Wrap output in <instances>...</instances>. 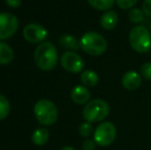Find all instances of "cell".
<instances>
[{"label": "cell", "mask_w": 151, "mask_h": 150, "mask_svg": "<svg viewBox=\"0 0 151 150\" xmlns=\"http://www.w3.org/2000/svg\"><path fill=\"white\" fill-rule=\"evenodd\" d=\"M34 60L39 69L50 71L58 63V52L52 42H42L36 47L34 52Z\"/></svg>", "instance_id": "obj_1"}, {"label": "cell", "mask_w": 151, "mask_h": 150, "mask_svg": "<svg viewBox=\"0 0 151 150\" xmlns=\"http://www.w3.org/2000/svg\"><path fill=\"white\" fill-rule=\"evenodd\" d=\"M80 41V48L88 55L93 57H98L103 55L107 50V40L103 35L99 34L93 31L86 32L81 37Z\"/></svg>", "instance_id": "obj_2"}, {"label": "cell", "mask_w": 151, "mask_h": 150, "mask_svg": "<svg viewBox=\"0 0 151 150\" xmlns=\"http://www.w3.org/2000/svg\"><path fill=\"white\" fill-rule=\"evenodd\" d=\"M110 112V106L106 101L102 99H93L86 104L82 116L88 122H99L104 120Z\"/></svg>", "instance_id": "obj_3"}, {"label": "cell", "mask_w": 151, "mask_h": 150, "mask_svg": "<svg viewBox=\"0 0 151 150\" xmlns=\"http://www.w3.org/2000/svg\"><path fill=\"white\" fill-rule=\"evenodd\" d=\"M34 114L39 123L52 126L58 119V109L52 101L41 99L34 106Z\"/></svg>", "instance_id": "obj_4"}, {"label": "cell", "mask_w": 151, "mask_h": 150, "mask_svg": "<svg viewBox=\"0 0 151 150\" xmlns=\"http://www.w3.org/2000/svg\"><path fill=\"white\" fill-rule=\"evenodd\" d=\"M129 41L135 52L143 54L151 48V33L146 27L138 25L131 30Z\"/></svg>", "instance_id": "obj_5"}, {"label": "cell", "mask_w": 151, "mask_h": 150, "mask_svg": "<svg viewBox=\"0 0 151 150\" xmlns=\"http://www.w3.org/2000/svg\"><path fill=\"white\" fill-rule=\"evenodd\" d=\"M116 139V128L112 122H101L93 132V140L97 145L107 147L111 145Z\"/></svg>", "instance_id": "obj_6"}, {"label": "cell", "mask_w": 151, "mask_h": 150, "mask_svg": "<svg viewBox=\"0 0 151 150\" xmlns=\"http://www.w3.org/2000/svg\"><path fill=\"white\" fill-rule=\"evenodd\" d=\"M19 28V21L9 12L0 14V40L8 39L14 35Z\"/></svg>", "instance_id": "obj_7"}, {"label": "cell", "mask_w": 151, "mask_h": 150, "mask_svg": "<svg viewBox=\"0 0 151 150\" xmlns=\"http://www.w3.org/2000/svg\"><path fill=\"white\" fill-rule=\"evenodd\" d=\"M61 65L70 73H80L83 70L84 62L75 52H66L61 57Z\"/></svg>", "instance_id": "obj_8"}, {"label": "cell", "mask_w": 151, "mask_h": 150, "mask_svg": "<svg viewBox=\"0 0 151 150\" xmlns=\"http://www.w3.org/2000/svg\"><path fill=\"white\" fill-rule=\"evenodd\" d=\"M24 38L31 43H39L47 37V30L39 24H28L23 31Z\"/></svg>", "instance_id": "obj_9"}, {"label": "cell", "mask_w": 151, "mask_h": 150, "mask_svg": "<svg viewBox=\"0 0 151 150\" xmlns=\"http://www.w3.org/2000/svg\"><path fill=\"white\" fill-rule=\"evenodd\" d=\"M121 83L127 90H138L142 84V76L137 71H127L121 78Z\"/></svg>", "instance_id": "obj_10"}, {"label": "cell", "mask_w": 151, "mask_h": 150, "mask_svg": "<svg viewBox=\"0 0 151 150\" xmlns=\"http://www.w3.org/2000/svg\"><path fill=\"white\" fill-rule=\"evenodd\" d=\"M71 99L78 105L88 104L91 99V92L84 85H76L71 90Z\"/></svg>", "instance_id": "obj_11"}, {"label": "cell", "mask_w": 151, "mask_h": 150, "mask_svg": "<svg viewBox=\"0 0 151 150\" xmlns=\"http://www.w3.org/2000/svg\"><path fill=\"white\" fill-rule=\"evenodd\" d=\"M118 16L114 10H107L100 19V24L105 30H112L117 26Z\"/></svg>", "instance_id": "obj_12"}, {"label": "cell", "mask_w": 151, "mask_h": 150, "mask_svg": "<svg viewBox=\"0 0 151 150\" xmlns=\"http://www.w3.org/2000/svg\"><path fill=\"white\" fill-rule=\"evenodd\" d=\"M60 45L68 52H76L80 48V41L72 35H63L60 38Z\"/></svg>", "instance_id": "obj_13"}, {"label": "cell", "mask_w": 151, "mask_h": 150, "mask_svg": "<svg viewBox=\"0 0 151 150\" xmlns=\"http://www.w3.org/2000/svg\"><path fill=\"white\" fill-rule=\"evenodd\" d=\"M14 50L8 44L0 42V65H7L14 60Z\"/></svg>", "instance_id": "obj_14"}, {"label": "cell", "mask_w": 151, "mask_h": 150, "mask_svg": "<svg viewBox=\"0 0 151 150\" xmlns=\"http://www.w3.org/2000/svg\"><path fill=\"white\" fill-rule=\"evenodd\" d=\"M80 79H81V82L83 83L84 86L93 88V86L97 85L98 82H99V75L97 74V72L93 70H86L81 73Z\"/></svg>", "instance_id": "obj_15"}, {"label": "cell", "mask_w": 151, "mask_h": 150, "mask_svg": "<svg viewBox=\"0 0 151 150\" xmlns=\"http://www.w3.org/2000/svg\"><path fill=\"white\" fill-rule=\"evenodd\" d=\"M48 138H50V133H48L47 128H37L32 135V141L37 146H42V145L46 144Z\"/></svg>", "instance_id": "obj_16"}, {"label": "cell", "mask_w": 151, "mask_h": 150, "mask_svg": "<svg viewBox=\"0 0 151 150\" xmlns=\"http://www.w3.org/2000/svg\"><path fill=\"white\" fill-rule=\"evenodd\" d=\"M88 4L97 10L107 11L113 7L115 0H88Z\"/></svg>", "instance_id": "obj_17"}, {"label": "cell", "mask_w": 151, "mask_h": 150, "mask_svg": "<svg viewBox=\"0 0 151 150\" xmlns=\"http://www.w3.org/2000/svg\"><path fill=\"white\" fill-rule=\"evenodd\" d=\"M10 111V104L9 101L3 95H0V120L7 117Z\"/></svg>", "instance_id": "obj_18"}, {"label": "cell", "mask_w": 151, "mask_h": 150, "mask_svg": "<svg viewBox=\"0 0 151 150\" xmlns=\"http://www.w3.org/2000/svg\"><path fill=\"white\" fill-rule=\"evenodd\" d=\"M129 20H131V22L135 23V24H140V23L144 20V12L142 9L134 7L129 10Z\"/></svg>", "instance_id": "obj_19"}, {"label": "cell", "mask_w": 151, "mask_h": 150, "mask_svg": "<svg viewBox=\"0 0 151 150\" xmlns=\"http://www.w3.org/2000/svg\"><path fill=\"white\" fill-rule=\"evenodd\" d=\"M93 132H95V131H93V124H91V122L86 121L80 124L79 134L81 135L82 137H90Z\"/></svg>", "instance_id": "obj_20"}, {"label": "cell", "mask_w": 151, "mask_h": 150, "mask_svg": "<svg viewBox=\"0 0 151 150\" xmlns=\"http://www.w3.org/2000/svg\"><path fill=\"white\" fill-rule=\"evenodd\" d=\"M117 6L121 9H132L137 4L138 0H115Z\"/></svg>", "instance_id": "obj_21"}, {"label": "cell", "mask_w": 151, "mask_h": 150, "mask_svg": "<svg viewBox=\"0 0 151 150\" xmlns=\"http://www.w3.org/2000/svg\"><path fill=\"white\" fill-rule=\"evenodd\" d=\"M140 74L147 80H151V63H145L140 68Z\"/></svg>", "instance_id": "obj_22"}, {"label": "cell", "mask_w": 151, "mask_h": 150, "mask_svg": "<svg viewBox=\"0 0 151 150\" xmlns=\"http://www.w3.org/2000/svg\"><path fill=\"white\" fill-rule=\"evenodd\" d=\"M96 145H97V143H96L95 140H93V139H88V140L84 141L83 144H82V148H83V150H95Z\"/></svg>", "instance_id": "obj_23"}, {"label": "cell", "mask_w": 151, "mask_h": 150, "mask_svg": "<svg viewBox=\"0 0 151 150\" xmlns=\"http://www.w3.org/2000/svg\"><path fill=\"white\" fill-rule=\"evenodd\" d=\"M142 10L145 16L151 17V0H144L142 4Z\"/></svg>", "instance_id": "obj_24"}, {"label": "cell", "mask_w": 151, "mask_h": 150, "mask_svg": "<svg viewBox=\"0 0 151 150\" xmlns=\"http://www.w3.org/2000/svg\"><path fill=\"white\" fill-rule=\"evenodd\" d=\"M6 4L12 8H18L21 5V0H5Z\"/></svg>", "instance_id": "obj_25"}, {"label": "cell", "mask_w": 151, "mask_h": 150, "mask_svg": "<svg viewBox=\"0 0 151 150\" xmlns=\"http://www.w3.org/2000/svg\"><path fill=\"white\" fill-rule=\"evenodd\" d=\"M61 150H75L73 147H70V146H66V147H63Z\"/></svg>", "instance_id": "obj_26"}, {"label": "cell", "mask_w": 151, "mask_h": 150, "mask_svg": "<svg viewBox=\"0 0 151 150\" xmlns=\"http://www.w3.org/2000/svg\"><path fill=\"white\" fill-rule=\"evenodd\" d=\"M150 30H151V23H150Z\"/></svg>", "instance_id": "obj_27"}]
</instances>
